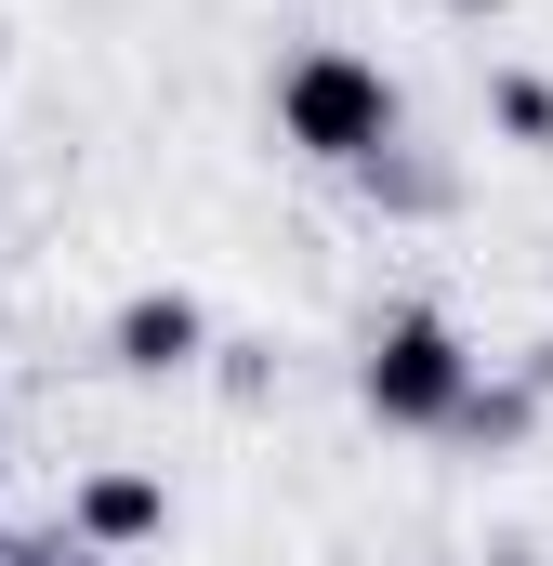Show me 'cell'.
I'll return each instance as SVG.
<instances>
[{
  "label": "cell",
  "instance_id": "1",
  "mask_svg": "<svg viewBox=\"0 0 553 566\" xmlns=\"http://www.w3.org/2000/svg\"><path fill=\"white\" fill-rule=\"evenodd\" d=\"M369 422H396V434H448V422H474V356H461V329L448 316H383L369 329Z\"/></svg>",
  "mask_w": 553,
  "mask_h": 566
},
{
  "label": "cell",
  "instance_id": "2",
  "mask_svg": "<svg viewBox=\"0 0 553 566\" xmlns=\"http://www.w3.org/2000/svg\"><path fill=\"white\" fill-rule=\"evenodd\" d=\"M276 133L303 145V158H383L396 145V80L369 53H303L276 80Z\"/></svg>",
  "mask_w": 553,
  "mask_h": 566
},
{
  "label": "cell",
  "instance_id": "3",
  "mask_svg": "<svg viewBox=\"0 0 553 566\" xmlns=\"http://www.w3.org/2000/svg\"><path fill=\"white\" fill-rule=\"evenodd\" d=\"M198 343H211V316H198L185 290H133V303H119V369H145V382H158V369H198Z\"/></svg>",
  "mask_w": 553,
  "mask_h": 566
},
{
  "label": "cell",
  "instance_id": "4",
  "mask_svg": "<svg viewBox=\"0 0 553 566\" xmlns=\"http://www.w3.org/2000/svg\"><path fill=\"white\" fill-rule=\"evenodd\" d=\"M158 527H171V488H158V474H93V488H80V541H93V554H133Z\"/></svg>",
  "mask_w": 553,
  "mask_h": 566
},
{
  "label": "cell",
  "instance_id": "5",
  "mask_svg": "<svg viewBox=\"0 0 553 566\" xmlns=\"http://www.w3.org/2000/svg\"><path fill=\"white\" fill-rule=\"evenodd\" d=\"M488 106H501V133H514V145H553V93L528 80V66H501V80H488Z\"/></svg>",
  "mask_w": 553,
  "mask_h": 566
},
{
  "label": "cell",
  "instance_id": "6",
  "mask_svg": "<svg viewBox=\"0 0 553 566\" xmlns=\"http://www.w3.org/2000/svg\"><path fill=\"white\" fill-rule=\"evenodd\" d=\"M13 566H80V554H13Z\"/></svg>",
  "mask_w": 553,
  "mask_h": 566
},
{
  "label": "cell",
  "instance_id": "7",
  "mask_svg": "<svg viewBox=\"0 0 553 566\" xmlns=\"http://www.w3.org/2000/svg\"><path fill=\"white\" fill-rule=\"evenodd\" d=\"M0 566H13V541H0Z\"/></svg>",
  "mask_w": 553,
  "mask_h": 566
},
{
  "label": "cell",
  "instance_id": "8",
  "mask_svg": "<svg viewBox=\"0 0 553 566\" xmlns=\"http://www.w3.org/2000/svg\"><path fill=\"white\" fill-rule=\"evenodd\" d=\"M501 566H528V554H501Z\"/></svg>",
  "mask_w": 553,
  "mask_h": 566
}]
</instances>
